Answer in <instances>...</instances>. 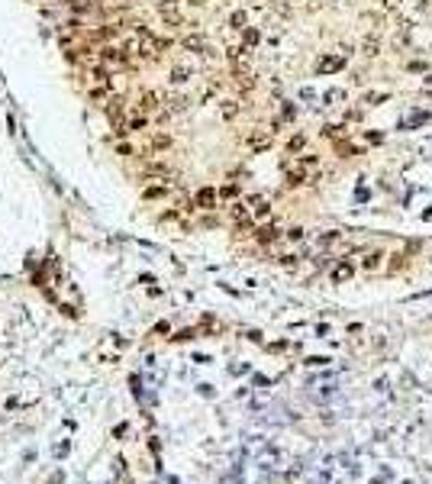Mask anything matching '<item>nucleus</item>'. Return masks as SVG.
<instances>
[{
  "instance_id": "obj_12",
  "label": "nucleus",
  "mask_w": 432,
  "mask_h": 484,
  "mask_svg": "<svg viewBox=\"0 0 432 484\" xmlns=\"http://www.w3.org/2000/svg\"><path fill=\"white\" fill-rule=\"evenodd\" d=\"M339 68H342V58H323V61H319V74L339 71Z\"/></svg>"
},
{
  "instance_id": "obj_19",
  "label": "nucleus",
  "mask_w": 432,
  "mask_h": 484,
  "mask_svg": "<svg viewBox=\"0 0 432 484\" xmlns=\"http://www.w3.org/2000/svg\"><path fill=\"white\" fill-rule=\"evenodd\" d=\"M381 258H384L381 252H371V255L365 258V268H371V271H374V268H378V265H381Z\"/></svg>"
},
{
  "instance_id": "obj_27",
  "label": "nucleus",
  "mask_w": 432,
  "mask_h": 484,
  "mask_svg": "<svg viewBox=\"0 0 432 484\" xmlns=\"http://www.w3.org/2000/svg\"><path fill=\"white\" fill-rule=\"evenodd\" d=\"M384 6H387V10H394V6H400V0H384Z\"/></svg>"
},
{
  "instance_id": "obj_5",
  "label": "nucleus",
  "mask_w": 432,
  "mask_h": 484,
  "mask_svg": "<svg viewBox=\"0 0 432 484\" xmlns=\"http://www.w3.org/2000/svg\"><path fill=\"white\" fill-rule=\"evenodd\" d=\"M306 178H310V168H306V165H300V161H297V165H290V168H287V184H290V187L303 184Z\"/></svg>"
},
{
  "instance_id": "obj_17",
  "label": "nucleus",
  "mask_w": 432,
  "mask_h": 484,
  "mask_svg": "<svg viewBox=\"0 0 432 484\" xmlns=\"http://www.w3.org/2000/svg\"><path fill=\"white\" fill-rule=\"evenodd\" d=\"M278 229H274V226H265V229H258V242H274V239H278Z\"/></svg>"
},
{
  "instance_id": "obj_9",
  "label": "nucleus",
  "mask_w": 432,
  "mask_h": 484,
  "mask_svg": "<svg viewBox=\"0 0 432 484\" xmlns=\"http://www.w3.org/2000/svg\"><path fill=\"white\" fill-rule=\"evenodd\" d=\"M355 275V268H352V262H339V265H335V268H332V281L335 284H342V281H348V278H352Z\"/></svg>"
},
{
  "instance_id": "obj_24",
  "label": "nucleus",
  "mask_w": 432,
  "mask_h": 484,
  "mask_svg": "<svg viewBox=\"0 0 432 484\" xmlns=\"http://www.w3.org/2000/svg\"><path fill=\"white\" fill-rule=\"evenodd\" d=\"M161 194H164V187H148L145 190V197H161Z\"/></svg>"
},
{
  "instance_id": "obj_15",
  "label": "nucleus",
  "mask_w": 432,
  "mask_h": 484,
  "mask_svg": "<svg viewBox=\"0 0 432 484\" xmlns=\"http://www.w3.org/2000/svg\"><path fill=\"white\" fill-rule=\"evenodd\" d=\"M378 49H381V39L371 32V36L365 39V55H378Z\"/></svg>"
},
{
  "instance_id": "obj_6",
  "label": "nucleus",
  "mask_w": 432,
  "mask_h": 484,
  "mask_svg": "<svg viewBox=\"0 0 432 484\" xmlns=\"http://www.w3.org/2000/svg\"><path fill=\"white\" fill-rule=\"evenodd\" d=\"M123 110H126V107H123V97H110L107 100V117L113 120L116 126H123V123H126V120H123Z\"/></svg>"
},
{
  "instance_id": "obj_25",
  "label": "nucleus",
  "mask_w": 432,
  "mask_h": 484,
  "mask_svg": "<svg viewBox=\"0 0 432 484\" xmlns=\"http://www.w3.org/2000/svg\"><path fill=\"white\" fill-rule=\"evenodd\" d=\"M223 197H236V184H226V187H223Z\"/></svg>"
},
{
  "instance_id": "obj_22",
  "label": "nucleus",
  "mask_w": 432,
  "mask_h": 484,
  "mask_svg": "<svg viewBox=\"0 0 432 484\" xmlns=\"http://www.w3.org/2000/svg\"><path fill=\"white\" fill-rule=\"evenodd\" d=\"M255 42H258V32L255 29H245V49H252Z\"/></svg>"
},
{
  "instance_id": "obj_16",
  "label": "nucleus",
  "mask_w": 432,
  "mask_h": 484,
  "mask_svg": "<svg viewBox=\"0 0 432 484\" xmlns=\"http://www.w3.org/2000/svg\"><path fill=\"white\" fill-rule=\"evenodd\" d=\"M184 107H187V100H184V97H171L168 107H164V113H181Z\"/></svg>"
},
{
  "instance_id": "obj_21",
  "label": "nucleus",
  "mask_w": 432,
  "mask_h": 484,
  "mask_svg": "<svg viewBox=\"0 0 432 484\" xmlns=\"http://www.w3.org/2000/svg\"><path fill=\"white\" fill-rule=\"evenodd\" d=\"M168 146H171L168 136H155V139H152V149H168Z\"/></svg>"
},
{
  "instance_id": "obj_4",
  "label": "nucleus",
  "mask_w": 432,
  "mask_h": 484,
  "mask_svg": "<svg viewBox=\"0 0 432 484\" xmlns=\"http://www.w3.org/2000/svg\"><path fill=\"white\" fill-rule=\"evenodd\" d=\"M216 187H200V190H197V197H194V203H197V207H200V210H213L216 207Z\"/></svg>"
},
{
  "instance_id": "obj_3",
  "label": "nucleus",
  "mask_w": 432,
  "mask_h": 484,
  "mask_svg": "<svg viewBox=\"0 0 432 484\" xmlns=\"http://www.w3.org/2000/svg\"><path fill=\"white\" fill-rule=\"evenodd\" d=\"M245 142H249V149H252V152H265V149L271 146V133H268V129H252V133H249V139H245Z\"/></svg>"
},
{
  "instance_id": "obj_23",
  "label": "nucleus",
  "mask_w": 432,
  "mask_h": 484,
  "mask_svg": "<svg viewBox=\"0 0 432 484\" xmlns=\"http://www.w3.org/2000/svg\"><path fill=\"white\" fill-rule=\"evenodd\" d=\"M323 136H329V139H339V136H342V126H329V129H323Z\"/></svg>"
},
{
  "instance_id": "obj_20",
  "label": "nucleus",
  "mask_w": 432,
  "mask_h": 484,
  "mask_svg": "<svg viewBox=\"0 0 432 484\" xmlns=\"http://www.w3.org/2000/svg\"><path fill=\"white\" fill-rule=\"evenodd\" d=\"M303 146H306V139H303V136H293V139L287 142V149H290V152H300Z\"/></svg>"
},
{
  "instance_id": "obj_1",
  "label": "nucleus",
  "mask_w": 432,
  "mask_h": 484,
  "mask_svg": "<svg viewBox=\"0 0 432 484\" xmlns=\"http://www.w3.org/2000/svg\"><path fill=\"white\" fill-rule=\"evenodd\" d=\"M158 16L164 19V26H181L184 23V13H181V3H177V0H161Z\"/></svg>"
},
{
  "instance_id": "obj_7",
  "label": "nucleus",
  "mask_w": 432,
  "mask_h": 484,
  "mask_svg": "<svg viewBox=\"0 0 432 484\" xmlns=\"http://www.w3.org/2000/svg\"><path fill=\"white\" fill-rule=\"evenodd\" d=\"M252 216H255V220H265V216H271V203L265 200V197H252Z\"/></svg>"
},
{
  "instance_id": "obj_8",
  "label": "nucleus",
  "mask_w": 432,
  "mask_h": 484,
  "mask_svg": "<svg viewBox=\"0 0 432 484\" xmlns=\"http://www.w3.org/2000/svg\"><path fill=\"white\" fill-rule=\"evenodd\" d=\"M158 104H161L158 94H155V91H145V94L139 97V113H152V110H158Z\"/></svg>"
},
{
  "instance_id": "obj_14",
  "label": "nucleus",
  "mask_w": 432,
  "mask_h": 484,
  "mask_svg": "<svg viewBox=\"0 0 432 484\" xmlns=\"http://www.w3.org/2000/svg\"><path fill=\"white\" fill-rule=\"evenodd\" d=\"M245 23H249V16H245V10H236V13L229 16V26H232V29H245Z\"/></svg>"
},
{
  "instance_id": "obj_10",
  "label": "nucleus",
  "mask_w": 432,
  "mask_h": 484,
  "mask_svg": "<svg viewBox=\"0 0 432 484\" xmlns=\"http://www.w3.org/2000/svg\"><path fill=\"white\" fill-rule=\"evenodd\" d=\"M184 49L187 52H207V42H203V36H187L184 39Z\"/></svg>"
},
{
  "instance_id": "obj_2",
  "label": "nucleus",
  "mask_w": 432,
  "mask_h": 484,
  "mask_svg": "<svg viewBox=\"0 0 432 484\" xmlns=\"http://www.w3.org/2000/svg\"><path fill=\"white\" fill-rule=\"evenodd\" d=\"M100 61H104L107 68H126L129 65V52L120 49V45H107V49L100 52Z\"/></svg>"
},
{
  "instance_id": "obj_11",
  "label": "nucleus",
  "mask_w": 432,
  "mask_h": 484,
  "mask_svg": "<svg viewBox=\"0 0 432 484\" xmlns=\"http://www.w3.org/2000/svg\"><path fill=\"white\" fill-rule=\"evenodd\" d=\"M187 78H190V68H184V65H174V68H171V81H174V84H184Z\"/></svg>"
},
{
  "instance_id": "obj_18",
  "label": "nucleus",
  "mask_w": 432,
  "mask_h": 484,
  "mask_svg": "<svg viewBox=\"0 0 432 484\" xmlns=\"http://www.w3.org/2000/svg\"><path fill=\"white\" fill-rule=\"evenodd\" d=\"M236 113H239V104H236V100H223V117L232 120Z\"/></svg>"
},
{
  "instance_id": "obj_26",
  "label": "nucleus",
  "mask_w": 432,
  "mask_h": 484,
  "mask_svg": "<svg viewBox=\"0 0 432 484\" xmlns=\"http://www.w3.org/2000/svg\"><path fill=\"white\" fill-rule=\"evenodd\" d=\"M335 239H339V233H326V236H323V245H329V242H335Z\"/></svg>"
},
{
  "instance_id": "obj_13",
  "label": "nucleus",
  "mask_w": 432,
  "mask_h": 484,
  "mask_svg": "<svg viewBox=\"0 0 432 484\" xmlns=\"http://www.w3.org/2000/svg\"><path fill=\"white\" fill-rule=\"evenodd\" d=\"M232 220L245 226V223H249V207H245V203H236V207H232Z\"/></svg>"
}]
</instances>
